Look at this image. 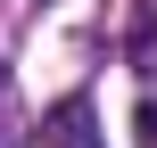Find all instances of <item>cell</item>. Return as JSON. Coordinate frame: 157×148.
<instances>
[{
  "label": "cell",
  "instance_id": "6da1fadb",
  "mask_svg": "<svg viewBox=\"0 0 157 148\" xmlns=\"http://www.w3.org/2000/svg\"><path fill=\"white\" fill-rule=\"evenodd\" d=\"M33 148H108V132H99L91 99H58V107L41 115V140Z\"/></svg>",
  "mask_w": 157,
  "mask_h": 148
},
{
  "label": "cell",
  "instance_id": "7a4b0ae2",
  "mask_svg": "<svg viewBox=\"0 0 157 148\" xmlns=\"http://www.w3.org/2000/svg\"><path fill=\"white\" fill-rule=\"evenodd\" d=\"M124 58H132V74H141V82H157V0L141 8V25H132V49H124Z\"/></svg>",
  "mask_w": 157,
  "mask_h": 148
},
{
  "label": "cell",
  "instance_id": "3957f363",
  "mask_svg": "<svg viewBox=\"0 0 157 148\" xmlns=\"http://www.w3.org/2000/svg\"><path fill=\"white\" fill-rule=\"evenodd\" d=\"M132 132H141V148H157V99L141 107V115H132Z\"/></svg>",
  "mask_w": 157,
  "mask_h": 148
},
{
  "label": "cell",
  "instance_id": "277c9868",
  "mask_svg": "<svg viewBox=\"0 0 157 148\" xmlns=\"http://www.w3.org/2000/svg\"><path fill=\"white\" fill-rule=\"evenodd\" d=\"M0 91H8V74H0Z\"/></svg>",
  "mask_w": 157,
  "mask_h": 148
}]
</instances>
